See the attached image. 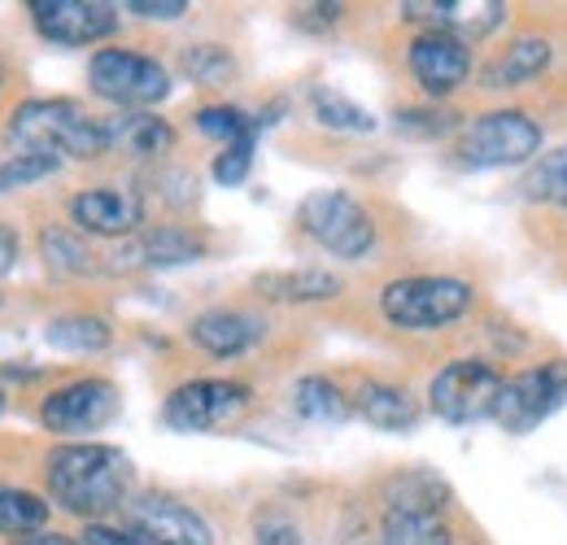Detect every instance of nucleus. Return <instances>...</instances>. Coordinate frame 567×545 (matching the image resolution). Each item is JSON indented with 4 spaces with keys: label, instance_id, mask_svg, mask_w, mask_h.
<instances>
[{
    "label": "nucleus",
    "instance_id": "3",
    "mask_svg": "<svg viewBox=\"0 0 567 545\" xmlns=\"http://www.w3.org/2000/svg\"><path fill=\"white\" fill-rule=\"evenodd\" d=\"M467 306H472V284L454 279V275H411V279H393L380 292L384 319L406 332L445 328V323L463 319Z\"/></svg>",
    "mask_w": 567,
    "mask_h": 545
},
{
    "label": "nucleus",
    "instance_id": "40",
    "mask_svg": "<svg viewBox=\"0 0 567 545\" xmlns=\"http://www.w3.org/2000/svg\"><path fill=\"white\" fill-rule=\"evenodd\" d=\"M0 410H4V393H0Z\"/></svg>",
    "mask_w": 567,
    "mask_h": 545
},
{
    "label": "nucleus",
    "instance_id": "13",
    "mask_svg": "<svg viewBox=\"0 0 567 545\" xmlns=\"http://www.w3.org/2000/svg\"><path fill=\"white\" fill-rule=\"evenodd\" d=\"M411 70L420 79L427 96H450L467 83L472 74V53L463 40L445 35V31H424L415 44H411Z\"/></svg>",
    "mask_w": 567,
    "mask_h": 545
},
{
    "label": "nucleus",
    "instance_id": "16",
    "mask_svg": "<svg viewBox=\"0 0 567 545\" xmlns=\"http://www.w3.org/2000/svg\"><path fill=\"white\" fill-rule=\"evenodd\" d=\"M71 218L92 236H132L141 227L144 205L136 193L123 188H87L71 197Z\"/></svg>",
    "mask_w": 567,
    "mask_h": 545
},
{
    "label": "nucleus",
    "instance_id": "37",
    "mask_svg": "<svg viewBox=\"0 0 567 545\" xmlns=\"http://www.w3.org/2000/svg\"><path fill=\"white\" fill-rule=\"evenodd\" d=\"M13 267H18V236L0 223V275L13 271Z\"/></svg>",
    "mask_w": 567,
    "mask_h": 545
},
{
    "label": "nucleus",
    "instance_id": "17",
    "mask_svg": "<svg viewBox=\"0 0 567 545\" xmlns=\"http://www.w3.org/2000/svg\"><path fill=\"white\" fill-rule=\"evenodd\" d=\"M188 337L214 358H236V353L254 349L267 337V323L258 315H249V310H206V315L193 319Z\"/></svg>",
    "mask_w": 567,
    "mask_h": 545
},
{
    "label": "nucleus",
    "instance_id": "33",
    "mask_svg": "<svg viewBox=\"0 0 567 545\" xmlns=\"http://www.w3.org/2000/svg\"><path fill=\"white\" fill-rule=\"evenodd\" d=\"M254 148H258V140H240V144H227V148L214 157V179H218L223 188H236V184H245V179H249V166H254Z\"/></svg>",
    "mask_w": 567,
    "mask_h": 545
},
{
    "label": "nucleus",
    "instance_id": "32",
    "mask_svg": "<svg viewBox=\"0 0 567 545\" xmlns=\"http://www.w3.org/2000/svg\"><path fill=\"white\" fill-rule=\"evenodd\" d=\"M62 162L58 157H35V153H13L9 162H0V193H13V188H27L35 179H49Z\"/></svg>",
    "mask_w": 567,
    "mask_h": 545
},
{
    "label": "nucleus",
    "instance_id": "7",
    "mask_svg": "<svg viewBox=\"0 0 567 545\" xmlns=\"http://www.w3.org/2000/svg\"><path fill=\"white\" fill-rule=\"evenodd\" d=\"M497 393H502V376H497L489 362H476V358H458V362L441 367L432 376V384H427L432 410L445 423H454V428L494 419Z\"/></svg>",
    "mask_w": 567,
    "mask_h": 545
},
{
    "label": "nucleus",
    "instance_id": "24",
    "mask_svg": "<svg viewBox=\"0 0 567 545\" xmlns=\"http://www.w3.org/2000/svg\"><path fill=\"white\" fill-rule=\"evenodd\" d=\"M44 524H49L44 497L13 489V484H0V533L4 537H31V533H44Z\"/></svg>",
    "mask_w": 567,
    "mask_h": 545
},
{
    "label": "nucleus",
    "instance_id": "2",
    "mask_svg": "<svg viewBox=\"0 0 567 545\" xmlns=\"http://www.w3.org/2000/svg\"><path fill=\"white\" fill-rule=\"evenodd\" d=\"M9 144L35 157H101L110 153L105 123L83 114L74 101H27L9 119Z\"/></svg>",
    "mask_w": 567,
    "mask_h": 545
},
{
    "label": "nucleus",
    "instance_id": "34",
    "mask_svg": "<svg viewBox=\"0 0 567 545\" xmlns=\"http://www.w3.org/2000/svg\"><path fill=\"white\" fill-rule=\"evenodd\" d=\"M254 537L258 545H310V537L288 520L280 511H271V515H258V524H254Z\"/></svg>",
    "mask_w": 567,
    "mask_h": 545
},
{
    "label": "nucleus",
    "instance_id": "36",
    "mask_svg": "<svg viewBox=\"0 0 567 545\" xmlns=\"http://www.w3.org/2000/svg\"><path fill=\"white\" fill-rule=\"evenodd\" d=\"M127 13H136V18H153V22H171V18H184V13H188V4H184V0H132V4H127Z\"/></svg>",
    "mask_w": 567,
    "mask_h": 545
},
{
    "label": "nucleus",
    "instance_id": "19",
    "mask_svg": "<svg viewBox=\"0 0 567 545\" xmlns=\"http://www.w3.org/2000/svg\"><path fill=\"white\" fill-rule=\"evenodd\" d=\"M550 62H555L550 40H542V35H519L502 58H494V62L485 66V88H524V83H533L537 74H546Z\"/></svg>",
    "mask_w": 567,
    "mask_h": 545
},
{
    "label": "nucleus",
    "instance_id": "29",
    "mask_svg": "<svg viewBox=\"0 0 567 545\" xmlns=\"http://www.w3.org/2000/svg\"><path fill=\"white\" fill-rule=\"evenodd\" d=\"M40 254H44V267L58 275H92L96 271L87 245H83L74 232H62V227H53V232L40 236Z\"/></svg>",
    "mask_w": 567,
    "mask_h": 545
},
{
    "label": "nucleus",
    "instance_id": "9",
    "mask_svg": "<svg viewBox=\"0 0 567 545\" xmlns=\"http://www.w3.org/2000/svg\"><path fill=\"white\" fill-rule=\"evenodd\" d=\"M245 407H249V389L236 380H188L166 398L162 419L175 432H214L231 423Z\"/></svg>",
    "mask_w": 567,
    "mask_h": 545
},
{
    "label": "nucleus",
    "instance_id": "41",
    "mask_svg": "<svg viewBox=\"0 0 567 545\" xmlns=\"http://www.w3.org/2000/svg\"><path fill=\"white\" fill-rule=\"evenodd\" d=\"M0 83H4V70H0Z\"/></svg>",
    "mask_w": 567,
    "mask_h": 545
},
{
    "label": "nucleus",
    "instance_id": "35",
    "mask_svg": "<svg viewBox=\"0 0 567 545\" xmlns=\"http://www.w3.org/2000/svg\"><path fill=\"white\" fill-rule=\"evenodd\" d=\"M83 542L87 545H157L153 537L136 533V528H105V524H92V528L83 533Z\"/></svg>",
    "mask_w": 567,
    "mask_h": 545
},
{
    "label": "nucleus",
    "instance_id": "22",
    "mask_svg": "<svg viewBox=\"0 0 567 545\" xmlns=\"http://www.w3.org/2000/svg\"><path fill=\"white\" fill-rule=\"evenodd\" d=\"M358 414L380 432H406L420 419L415 402L393 384H362L358 389Z\"/></svg>",
    "mask_w": 567,
    "mask_h": 545
},
{
    "label": "nucleus",
    "instance_id": "23",
    "mask_svg": "<svg viewBox=\"0 0 567 545\" xmlns=\"http://www.w3.org/2000/svg\"><path fill=\"white\" fill-rule=\"evenodd\" d=\"M110 337H114L110 323L96 315H62L44 328V341L62 353H101L110 349Z\"/></svg>",
    "mask_w": 567,
    "mask_h": 545
},
{
    "label": "nucleus",
    "instance_id": "4",
    "mask_svg": "<svg viewBox=\"0 0 567 545\" xmlns=\"http://www.w3.org/2000/svg\"><path fill=\"white\" fill-rule=\"evenodd\" d=\"M297 223L301 232L328 249L332 258H346V263H358L371 254L375 245V223L362 205L350 197V193H337V188H319L310 193L306 202L297 205Z\"/></svg>",
    "mask_w": 567,
    "mask_h": 545
},
{
    "label": "nucleus",
    "instance_id": "14",
    "mask_svg": "<svg viewBox=\"0 0 567 545\" xmlns=\"http://www.w3.org/2000/svg\"><path fill=\"white\" fill-rule=\"evenodd\" d=\"M206 258V240L184 232V227H153L132 236L118 254H114V267L118 271H157V267H188V263H202Z\"/></svg>",
    "mask_w": 567,
    "mask_h": 545
},
{
    "label": "nucleus",
    "instance_id": "18",
    "mask_svg": "<svg viewBox=\"0 0 567 545\" xmlns=\"http://www.w3.org/2000/svg\"><path fill=\"white\" fill-rule=\"evenodd\" d=\"M384 502L398 515H441L450 506V484L427 467H411L384 484Z\"/></svg>",
    "mask_w": 567,
    "mask_h": 545
},
{
    "label": "nucleus",
    "instance_id": "38",
    "mask_svg": "<svg viewBox=\"0 0 567 545\" xmlns=\"http://www.w3.org/2000/svg\"><path fill=\"white\" fill-rule=\"evenodd\" d=\"M13 545H87V542H74V537H62V533H31V537H18Z\"/></svg>",
    "mask_w": 567,
    "mask_h": 545
},
{
    "label": "nucleus",
    "instance_id": "30",
    "mask_svg": "<svg viewBox=\"0 0 567 545\" xmlns=\"http://www.w3.org/2000/svg\"><path fill=\"white\" fill-rule=\"evenodd\" d=\"M197 132L210 140H223V148H227V144H240V140H258L262 123L249 119L236 105H206V110H197Z\"/></svg>",
    "mask_w": 567,
    "mask_h": 545
},
{
    "label": "nucleus",
    "instance_id": "11",
    "mask_svg": "<svg viewBox=\"0 0 567 545\" xmlns=\"http://www.w3.org/2000/svg\"><path fill=\"white\" fill-rule=\"evenodd\" d=\"M114 414H118V389H114L110 380H74L66 389L49 393L44 407H40L44 428H49V432H62V436L96 432V428H105Z\"/></svg>",
    "mask_w": 567,
    "mask_h": 545
},
{
    "label": "nucleus",
    "instance_id": "6",
    "mask_svg": "<svg viewBox=\"0 0 567 545\" xmlns=\"http://www.w3.org/2000/svg\"><path fill=\"white\" fill-rule=\"evenodd\" d=\"M537 148H542V127H537L524 110H494V114H481V119L463 132V140H458L463 162L476 166V171L524 166Z\"/></svg>",
    "mask_w": 567,
    "mask_h": 545
},
{
    "label": "nucleus",
    "instance_id": "26",
    "mask_svg": "<svg viewBox=\"0 0 567 545\" xmlns=\"http://www.w3.org/2000/svg\"><path fill=\"white\" fill-rule=\"evenodd\" d=\"M292 407H297L301 419H315V423H341V419L350 414L341 389H337L328 376H306V380H297Z\"/></svg>",
    "mask_w": 567,
    "mask_h": 545
},
{
    "label": "nucleus",
    "instance_id": "28",
    "mask_svg": "<svg viewBox=\"0 0 567 545\" xmlns=\"http://www.w3.org/2000/svg\"><path fill=\"white\" fill-rule=\"evenodd\" d=\"M524 197L567 209V144L546 153L542 162H533V171L524 175Z\"/></svg>",
    "mask_w": 567,
    "mask_h": 545
},
{
    "label": "nucleus",
    "instance_id": "27",
    "mask_svg": "<svg viewBox=\"0 0 567 545\" xmlns=\"http://www.w3.org/2000/svg\"><path fill=\"white\" fill-rule=\"evenodd\" d=\"M380 542L384 545H454L450 542V528L441 524V515H398V511L384 515Z\"/></svg>",
    "mask_w": 567,
    "mask_h": 545
},
{
    "label": "nucleus",
    "instance_id": "21",
    "mask_svg": "<svg viewBox=\"0 0 567 545\" xmlns=\"http://www.w3.org/2000/svg\"><path fill=\"white\" fill-rule=\"evenodd\" d=\"M110 148H127L132 157H157L175 144V127L157 114H118L105 123Z\"/></svg>",
    "mask_w": 567,
    "mask_h": 545
},
{
    "label": "nucleus",
    "instance_id": "31",
    "mask_svg": "<svg viewBox=\"0 0 567 545\" xmlns=\"http://www.w3.org/2000/svg\"><path fill=\"white\" fill-rule=\"evenodd\" d=\"M184 74H188L193 83H202V88H218V83H227V79L236 74V62H231V53L218 49V44H197V49L184 53Z\"/></svg>",
    "mask_w": 567,
    "mask_h": 545
},
{
    "label": "nucleus",
    "instance_id": "12",
    "mask_svg": "<svg viewBox=\"0 0 567 545\" xmlns=\"http://www.w3.org/2000/svg\"><path fill=\"white\" fill-rule=\"evenodd\" d=\"M127 528L153 537L157 545H214L210 524L193 506L162 493H144L136 502H127Z\"/></svg>",
    "mask_w": 567,
    "mask_h": 545
},
{
    "label": "nucleus",
    "instance_id": "39",
    "mask_svg": "<svg viewBox=\"0 0 567 545\" xmlns=\"http://www.w3.org/2000/svg\"><path fill=\"white\" fill-rule=\"evenodd\" d=\"M350 545H384V542H371V537H354Z\"/></svg>",
    "mask_w": 567,
    "mask_h": 545
},
{
    "label": "nucleus",
    "instance_id": "25",
    "mask_svg": "<svg viewBox=\"0 0 567 545\" xmlns=\"http://www.w3.org/2000/svg\"><path fill=\"white\" fill-rule=\"evenodd\" d=\"M310 110H315V119H319L328 132H350V136H367V132H375L371 110H362L358 101L341 96V92H332V88H315Z\"/></svg>",
    "mask_w": 567,
    "mask_h": 545
},
{
    "label": "nucleus",
    "instance_id": "8",
    "mask_svg": "<svg viewBox=\"0 0 567 545\" xmlns=\"http://www.w3.org/2000/svg\"><path fill=\"white\" fill-rule=\"evenodd\" d=\"M564 402H567V362H555V367H537V371H519V376L502 380L494 419L502 432L524 436V432L542 428Z\"/></svg>",
    "mask_w": 567,
    "mask_h": 545
},
{
    "label": "nucleus",
    "instance_id": "15",
    "mask_svg": "<svg viewBox=\"0 0 567 545\" xmlns=\"http://www.w3.org/2000/svg\"><path fill=\"white\" fill-rule=\"evenodd\" d=\"M402 18H411V22H427L432 31H445V35H454V40H481V35H489L494 27H502V18H506V4H497V0H445V4H436V0H411V4H402Z\"/></svg>",
    "mask_w": 567,
    "mask_h": 545
},
{
    "label": "nucleus",
    "instance_id": "1",
    "mask_svg": "<svg viewBox=\"0 0 567 545\" xmlns=\"http://www.w3.org/2000/svg\"><path fill=\"white\" fill-rule=\"evenodd\" d=\"M44 476H49V493L62 511L83 515V520H101L123 506L127 484H132V463L114 445L79 441V445H62L49 454Z\"/></svg>",
    "mask_w": 567,
    "mask_h": 545
},
{
    "label": "nucleus",
    "instance_id": "5",
    "mask_svg": "<svg viewBox=\"0 0 567 545\" xmlns=\"http://www.w3.org/2000/svg\"><path fill=\"white\" fill-rule=\"evenodd\" d=\"M87 83L101 101L127 110H144L171 96V70L132 49H101L87 66Z\"/></svg>",
    "mask_w": 567,
    "mask_h": 545
},
{
    "label": "nucleus",
    "instance_id": "20",
    "mask_svg": "<svg viewBox=\"0 0 567 545\" xmlns=\"http://www.w3.org/2000/svg\"><path fill=\"white\" fill-rule=\"evenodd\" d=\"M254 288L271 301H328L341 292V279L319 267H297V271H262Z\"/></svg>",
    "mask_w": 567,
    "mask_h": 545
},
{
    "label": "nucleus",
    "instance_id": "10",
    "mask_svg": "<svg viewBox=\"0 0 567 545\" xmlns=\"http://www.w3.org/2000/svg\"><path fill=\"white\" fill-rule=\"evenodd\" d=\"M31 18L44 40L66 44V49L96 44V40L114 35V27H118L114 4H105V0H31Z\"/></svg>",
    "mask_w": 567,
    "mask_h": 545
}]
</instances>
